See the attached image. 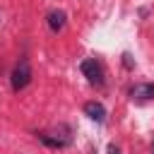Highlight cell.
I'll use <instances>...</instances> for the list:
<instances>
[{
	"instance_id": "obj_1",
	"label": "cell",
	"mask_w": 154,
	"mask_h": 154,
	"mask_svg": "<svg viewBox=\"0 0 154 154\" xmlns=\"http://www.w3.org/2000/svg\"><path fill=\"white\" fill-rule=\"evenodd\" d=\"M29 82H31V63L26 58H19V63L14 65V70L10 75V84L14 91H22Z\"/></svg>"
},
{
	"instance_id": "obj_2",
	"label": "cell",
	"mask_w": 154,
	"mask_h": 154,
	"mask_svg": "<svg viewBox=\"0 0 154 154\" xmlns=\"http://www.w3.org/2000/svg\"><path fill=\"white\" fill-rule=\"evenodd\" d=\"M79 70H82V75L89 79V84H96V87H101V84H103V70H101V65H99L94 58L82 60Z\"/></svg>"
},
{
	"instance_id": "obj_3",
	"label": "cell",
	"mask_w": 154,
	"mask_h": 154,
	"mask_svg": "<svg viewBox=\"0 0 154 154\" xmlns=\"http://www.w3.org/2000/svg\"><path fill=\"white\" fill-rule=\"evenodd\" d=\"M46 24H48V29H51L53 34H58V31L65 29V24H67V14H65L63 10H51V12L46 14Z\"/></svg>"
},
{
	"instance_id": "obj_4",
	"label": "cell",
	"mask_w": 154,
	"mask_h": 154,
	"mask_svg": "<svg viewBox=\"0 0 154 154\" xmlns=\"http://www.w3.org/2000/svg\"><path fill=\"white\" fill-rule=\"evenodd\" d=\"M84 116L89 120H96V123H103L106 120V108L101 101H87L84 103Z\"/></svg>"
},
{
	"instance_id": "obj_5",
	"label": "cell",
	"mask_w": 154,
	"mask_h": 154,
	"mask_svg": "<svg viewBox=\"0 0 154 154\" xmlns=\"http://www.w3.org/2000/svg\"><path fill=\"white\" fill-rule=\"evenodd\" d=\"M130 96L135 99V101H152L154 99V84H135L132 89H130Z\"/></svg>"
},
{
	"instance_id": "obj_6",
	"label": "cell",
	"mask_w": 154,
	"mask_h": 154,
	"mask_svg": "<svg viewBox=\"0 0 154 154\" xmlns=\"http://www.w3.org/2000/svg\"><path fill=\"white\" fill-rule=\"evenodd\" d=\"M123 63H125V65H128V67H132V60H130V55H128V53H125V55H123Z\"/></svg>"
},
{
	"instance_id": "obj_7",
	"label": "cell",
	"mask_w": 154,
	"mask_h": 154,
	"mask_svg": "<svg viewBox=\"0 0 154 154\" xmlns=\"http://www.w3.org/2000/svg\"><path fill=\"white\" fill-rule=\"evenodd\" d=\"M152 147H154V142H152Z\"/></svg>"
},
{
	"instance_id": "obj_8",
	"label": "cell",
	"mask_w": 154,
	"mask_h": 154,
	"mask_svg": "<svg viewBox=\"0 0 154 154\" xmlns=\"http://www.w3.org/2000/svg\"><path fill=\"white\" fill-rule=\"evenodd\" d=\"M116 154H118V152H116Z\"/></svg>"
}]
</instances>
